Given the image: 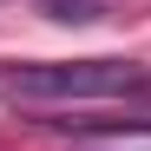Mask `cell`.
I'll return each mask as SVG.
<instances>
[{"label": "cell", "mask_w": 151, "mask_h": 151, "mask_svg": "<svg viewBox=\"0 0 151 151\" xmlns=\"http://www.w3.org/2000/svg\"><path fill=\"white\" fill-rule=\"evenodd\" d=\"M53 20H99V0H46Z\"/></svg>", "instance_id": "obj_2"}, {"label": "cell", "mask_w": 151, "mask_h": 151, "mask_svg": "<svg viewBox=\"0 0 151 151\" xmlns=\"http://www.w3.org/2000/svg\"><path fill=\"white\" fill-rule=\"evenodd\" d=\"M0 99L7 105H125V99H151V66L138 59H20L0 66Z\"/></svg>", "instance_id": "obj_1"}, {"label": "cell", "mask_w": 151, "mask_h": 151, "mask_svg": "<svg viewBox=\"0 0 151 151\" xmlns=\"http://www.w3.org/2000/svg\"><path fill=\"white\" fill-rule=\"evenodd\" d=\"M79 151H151V138H112V145H79Z\"/></svg>", "instance_id": "obj_3"}]
</instances>
